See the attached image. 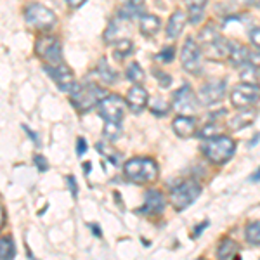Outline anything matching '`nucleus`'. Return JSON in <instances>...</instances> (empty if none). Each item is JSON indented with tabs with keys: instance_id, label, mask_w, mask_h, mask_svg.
<instances>
[{
	"instance_id": "1",
	"label": "nucleus",
	"mask_w": 260,
	"mask_h": 260,
	"mask_svg": "<svg viewBox=\"0 0 260 260\" xmlns=\"http://www.w3.org/2000/svg\"><path fill=\"white\" fill-rule=\"evenodd\" d=\"M70 99L73 103V106L78 111H89L94 106H98V103L103 98H106V90L101 89L95 83H87V85H78L75 83L73 89L70 92Z\"/></svg>"
},
{
	"instance_id": "2",
	"label": "nucleus",
	"mask_w": 260,
	"mask_h": 260,
	"mask_svg": "<svg viewBox=\"0 0 260 260\" xmlns=\"http://www.w3.org/2000/svg\"><path fill=\"white\" fill-rule=\"evenodd\" d=\"M203 153L212 163L215 165H224L228 163L233 154L236 153V142L228 136H215L210 137L203 144Z\"/></svg>"
},
{
	"instance_id": "3",
	"label": "nucleus",
	"mask_w": 260,
	"mask_h": 260,
	"mask_svg": "<svg viewBox=\"0 0 260 260\" xmlns=\"http://www.w3.org/2000/svg\"><path fill=\"white\" fill-rule=\"evenodd\" d=\"M123 174L136 184H148L158 177V165L151 158H132L125 163Z\"/></svg>"
},
{
	"instance_id": "4",
	"label": "nucleus",
	"mask_w": 260,
	"mask_h": 260,
	"mask_svg": "<svg viewBox=\"0 0 260 260\" xmlns=\"http://www.w3.org/2000/svg\"><path fill=\"white\" fill-rule=\"evenodd\" d=\"M201 44H203V50L207 54L208 59L212 61H222L224 57L229 56V42L222 39V35L217 31L215 26L208 24L200 33Z\"/></svg>"
},
{
	"instance_id": "5",
	"label": "nucleus",
	"mask_w": 260,
	"mask_h": 260,
	"mask_svg": "<svg viewBox=\"0 0 260 260\" xmlns=\"http://www.w3.org/2000/svg\"><path fill=\"white\" fill-rule=\"evenodd\" d=\"M201 194V186L196 180H186V182L175 186L170 191V203L175 210L182 212L187 207H191V203H194V200H198Z\"/></svg>"
},
{
	"instance_id": "6",
	"label": "nucleus",
	"mask_w": 260,
	"mask_h": 260,
	"mask_svg": "<svg viewBox=\"0 0 260 260\" xmlns=\"http://www.w3.org/2000/svg\"><path fill=\"white\" fill-rule=\"evenodd\" d=\"M24 19H26V23L31 28L40 31H47L50 28L56 26L57 23L56 14L50 9H47L45 6H42V4H31V6H28L26 11H24Z\"/></svg>"
},
{
	"instance_id": "7",
	"label": "nucleus",
	"mask_w": 260,
	"mask_h": 260,
	"mask_svg": "<svg viewBox=\"0 0 260 260\" xmlns=\"http://www.w3.org/2000/svg\"><path fill=\"white\" fill-rule=\"evenodd\" d=\"M98 113L106 123H121L125 113V101L118 95H106L98 103Z\"/></svg>"
},
{
	"instance_id": "8",
	"label": "nucleus",
	"mask_w": 260,
	"mask_h": 260,
	"mask_svg": "<svg viewBox=\"0 0 260 260\" xmlns=\"http://www.w3.org/2000/svg\"><path fill=\"white\" fill-rule=\"evenodd\" d=\"M180 62H182V68L191 75L201 71V49L192 37H187L180 49Z\"/></svg>"
},
{
	"instance_id": "9",
	"label": "nucleus",
	"mask_w": 260,
	"mask_h": 260,
	"mask_svg": "<svg viewBox=\"0 0 260 260\" xmlns=\"http://www.w3.org/2000/svg\"><path fill=\"white\" fill-rule=\"evenodd\" d=\"M260 98V87L255 83H246L243 82L240 85L234 87V90L231 92V101H233L234 108L238 110H246L251 104H255Z\"/></svg>"
},
{
	"instance_id": "10",
	"label": "nucleus",
	"mask_w": 260,
	"mask_h": 260,
	"mask_svg": "<svg viewBox=\"0 0 260 260\" xmlns=\"http://www.w3.org/2000/svg\"><path fill=\"white\" fill-rule=\"evenodd\" d=\"M37 54L44 59L47 64H57L62 61L61 54V44L56 37H42L37 40Z\"/></svg>"
},
{
	"instance_id": "11",
	"label": "nucleus",
	"mask_w": 260,
	"mask_h": 260,
	"mask_svg": "<svg viewBox=\"0 0 260 260\" xmlns=\"http://www.w3.org/2000/svg\"><path fill=\"white\" fill-rule=\"evenodd\" d=\"M225 87H228L225 80H210V82L203 83L198 92L200 103L205 104V106L220 103L225 95Z\"/></svg>"
},
{
	"instance_id": "12",
	"label": "nucleus",
	"mask_w": 260,
	"mask_h": 260,
	"mask_svg": "<svg viewBox=\"0 0 260 260\" xmlns=\"http://www.w3.org/2000/svg\"><path fill=\"white\" fill-rule=\"evenodd\" d=\"M47 71L52 77V80L57 83V87L62 92H70L75 85V78H73V71H71L64 62H57V64H49Z\"/></svg>"
},
{
	"instance_id": "13",
	"label": "nucleus",
	"mask_w": 260,
	"mask_h": 260,
	"mask_svg": "<svg viewBox=\"0 0 260 260\" xmlns=\"http://www.w3.org/2000/svg\"><path fill=\"white\" fill-rule=\"evenodd\" d=\"M174 108L180 115H192L196 111V98L189 85H184L174 94Z\"/></svg>"
},
{
	"instance_id": "14",
	"label": "nucleus",
	"mask_w": 260,
	"mask_h": 260,
	"mask_svg": "<svg viewBox=\"0 0 260 260\" xmlns=\"http://www.w3.org/2000/svg\"><path fill=\"white\" fill-rule=\"evenodd\" d=\"M163 208H165V198H163L161 192L149 189L146 192L144 198V205L141 208H137V213H148V215H156V213H161Z\"/></svg>"
},
{
	"instance_id": "15",
	"label": "nucleus",
	"mask_w": 260,
	"mask_h": 260,
	"mask_svg": "<svg viewBox=\"0 0 260 260\" xmlns=\"http://www.w3.org/2000/svg\"><path fill=\"white\" fill-rule=\"evenodd\" d=\"M146 104H148V92H146L144 87H141L139 83L130 87V90L127 94V106L130 108V111L139 115L146 108Z\"/></svg>"
},
{
	"instance_id": "16",
	"label": "nucleus",
	"mask_w": 260,
	"mask_h": 260,
	"mask_svg": "<svg viewBox=\"0 0 260 260\" xmlns=\"http://www.w3.org/2000/svg\"><path fill=\"white\" fill-rule=\"evenodd\" d=\"M172 128H174V132L177 134L179 137L187 139V137H191L192 134H194L196 121L194 118H191V116H187V115H179L177 118L172 121Z\"/></svg>"
},
{
	"instance_id": "17",
	"label": "nucleus",
	"mask_w": 260,
	"mask_h": 260,
	"mask_svg": "<svg viewBox=\"0 0 260 260\" xmlns=\"http://www.w3.org/2000/svg\"><path fill=\"white\" fill-rule=\"evenodd\" d=\"M184 26H186V14L182 11H175L170 16L169 23H167V35L170 39H177L180 33H182Z\"/></svg>"
},
{
	"instance_id": "18",
	"label": "nucleus",
	"mask_w": 260,
	"mask_h": 260,
	"mask_svg": "<svg viewBox=\"0 0 260 260\" xmlns=\"http://www.w3.org/2000/svg\"><path fill=\"white\" fill-rule=\"evenodd\" d=\"M161 26V21L158 16H153V14H144L141 16L139 19V30L144 37H154L158 33Z\"/></svg>"
},
{
	"instance_id": "19",
	"label": "nucleus",
	"mask_w": 260,
	"mask_h": 260,
	"mask_svg": "<svg viewBox=\"0 0 260 260\" xmlns=\"http://www.w3.org/2000/svg\"><path fill=\"white\" fill-rule=\"evenodd\" d=\"M229 61L233 66H243V64H248L250 59V50L245 45L240 44H229Z\"/></svg>"
},
{
	"instance_id": "20",
	"label": "nucleus",
	"mask_w": 260,
	"mask_h": 260,
	"mask_svg": "<svg viewBox=\"0 0 260 260\" xmlns=\"http://www.w3.org/2000/svg\"><path fill=\"white\" fill-rule=\"evenodd\" d=\"M187 4V18L191 24H198L205 16L207 0H186Z\"/></svg>"
},
{
	"instance_id": "21",
	"label": "nucleus",
	"mask_w": 260,
	"mask_h": 260,
	"mask_svg": "<svg viewBox=\"0 0 260 260\" xmlns=\"http://www.w3.org/2000/svg\"><path fill=\"white\" fill-rule=\"evenodd\" d=\"M238 250H240V246H238L236 241L231 240V238H224L219 245V250H217V257L219 258H233L238 255Z\"/></svg>"
},
{
	"instance_id": "22",
	"label": "nucleus",
	"mask_w": 260,
	"mask_h": 260,
	"mask_svg": "<svg viewBox=\"0 0 260 260\" xmlns=\"http://www.w3.org/2000/svg\"><path fill=\"white\" fill-rule=\"evenodd\" d=\"M95 73H98V77L103 80L104 83H115L116 78H118V75H116L115 70H111V66L108 64L106 59H101V62L98 64V70H95Z\"/></svg>"
},
{
	"instance_id": "23",
	"label": "nucleus",
	"mask_w": 260,
	"mask_h": 260,
	"mask_svg": "<svg viewBox=\"0 0 260 260\" xmlns=\"http://www.w3.org/2000/svg\"><path fill=\"white\" fill-rule=\"evenodd\" d=\"M253 116H255L253 111H243L241 115L234 116V118L229 121V127L233 130H240L243 127H246V125H250L251 121H253Z\"/></svg>"
},
{
	"instance_id": "24",
	"label": "nucleus",
	"mask_w": 260,
	"mask_h": 260,
	"mask_svg": "<svg viewBox=\"0 0 260 260\" xmlns=\"http://www.w3.org/2000/svg\"><path fill=\"white\" fill-rule=\"evenodd\" d=\"M245 238L250 245L260 246V222H251V224L246 225Z\"/></svg>"
},
{
	"instance_id": "25",
	"label": "nucleus",
	"mask_w": 260,
	"mask_h": 260,
	"mask_svg": "<svg viewBox=\"0 0 260 260\" xmlns=\"http://www.w3.org/2000/svg\"><path fill=\"white\" fill-rule=\"evenodd\" d=\"M132 49H134V45L128 39H120L115 45V56L118 57V59H125V57H128L130 54H132Z\"/></svg>"
},
{
	"instance_id": "26",
	"label": "nucleus",
	"mask_w": 260,
	"mask_h": 260,
	"mask_svg": "<svg viewBox=\"0 0 260 260\" xmlns=\"http://www.w3.org/2000/svg\"><path fill=\"white\" fill-rule=\"evenodd\" d=\"M125 75H127V80L134 83H141L144 80V71H142V68L137 62H130L127 70H125Z\"/></svg>"
},
{
	"instance_id": "27",
	"label": "nucleus",
	"mask_w": 260,
	"mask_h": 260,
	"mask_svg": "<svg viewBox=\"0 0 260 260\" xmlns=\"http://www.w3.org/2000/svg\"><path fill=\"white\" fill-rule=\"evenodd\" d=\"M16 248L11 238H0V258H12Z\"/></svg>"
},
{
	"instance_id": "28",
	"label": "nucleus",
	"mask_w": 260,
	"mask_h": 260,
	"mask_svg": "<svg viewBox=\"0 0 260 260\" xmlns=\"http://www.w3.org/2000/svg\"><path fill=\"white\" fill-rule=\"evenodd\" d=\"M141 6H136V4H128L127 7H123V9L120 11V18L121 19H134L137 18V16L141 14Z\"/></svg>"
},
{
	"instance_id": "29",
	"label": "nucleus",
	"mask_w": 260,
	"mask_h": 260,
	"mask_svg": "<svg viewBox=\"0 0 260 260\" xmlns=\"http://www.w3.org/2000/svg\"><path fill=\"white\" fill-rule=\"evenodd\" d=\"M241 78L246 83H253L255 80H257V68L248 62V66H246V68H243V71H241Z\"/></svg>"
},
{
	"instance_id": "30",
	"label": "nucleus",
	"mask_w": 260,
	"mask_h": 260,
	"mask_svg": "<svg viewBox=\"0 0 260 260\" xmlns=\"http://www.w3.org/2000/svg\"><path fill=\"white\" fill-rule=\"evenodd\" d=\"M104 134H106L108 139L116 141L120 137V134H121L120 125L118 123H106V125H104Z\"/></svg>"
},
{
	"instance_id": "31",
	"label": "nucleus",
	"mask_w": 260,
	"mask_h": 260,
	"mask_svg": "<svg viewBox=\"0 0 260 260\" xmlns=\"http://www.w3.org/2000/svg\"><path fill=\"white\" fill-rule=\"evenodd\" d=\"M154 75H156V77H160L158 78V82H160V85L161 87H169L170 83H172V78H170V75H167V73H163V71H154Z\"/></svg>"
},
{
	"instance_id": "32",
	"label": "nucleus",
	"mask_w": 260,
	"mask_h": 260,
	"mask_svg": "<svg viewBox=\"0 0 260 260\" xmlns=\"http://www.w3.org/2000/svg\"><path fill=\"white\" fill-rule=\"evenodd\" d=\"M250 42L255 45V47H260V28H255V30H251Z\"/></svg>"
},
{
	"instance_id": "33",
	"label": "nucleus",
	"mask_w": 260,
	"mask_h": 260,
	"mask_svg": "<svg viewBox=\"0 0 260 260\" xmlns=\"http://www.w3.org/2000/svg\"><path fill=\"white\" fill-rule=\"evenodd\" d=\"M260 49V47H258ZM250 64H253L255 68L260 66V50H255V52H250V59H248Z\"/></svg>"
},
{
	"instance_id": "34",
	"label": "nucleus",
	"mask_w": 260,
	"mask_h": 260,
	"mask_svg": "<svg viewBox=\"0 0 260 260\" xmlns=\"http://www.w3.org/2000/svg\"><path fill=\"white\" fill-rule=\"evenodd\" d=\"M172 57H174V49L172 47L165 49L161 54H158V59H161V61H172Z\"/></svg>"
},
{
	"instance_id": "35",
	"label": "nucleus",
	"mask_w": 260,
	"mask_h": 260,
	"mask_svg": "<svg viewBox=\"0 0 260 260\" xmlns=\"http://www.w3.org/2000/svg\"><path fill=\"white\" fill-rule=\"evenodd\" d=\"M83 2H85V0H66V4H68L70 7H73V9H78V7H82Z\"/></svg>"
},
{
	"instance_id": "36",
	"label": "nucleus",
	"mask_w": 260,
	"mask_h": 260,
	"mask_svg": "<svg viewBox=\"0 0 260 260\" xmlns=\"http://www.w3.org/2000/svg\"><path fill=\"white\" fill-rule=\"evenodd\" d=\"M208 224H210V222H208V220H205L203 224L198 225V228H196V233H194V238H198L200 234L203 233V229H205V228H208Z\"/></svg>"
},
{
	"instance_id": "37",
	"label": "nucleus",
	"mask_w": 260,
	"mask_h": 260,
	"mask_svg": "<svg viewBox=\"0 0 260 260\" xmlns=\"http://www.w3.org/2000/svg\"><path fill=\"white\" fill-rule=\"evenodd\" d=\"M238 4H243V6H251V4H255L257 0H236Z\"/></svg>"
},
{
	"instance_id": "38",
	"label": "nucleus",
	"mask_w": 260,
	"mask_h": 260,
	"mask_svg": "<svg viewBox=\"0 0 260 260\" xmlns=\"http://www.w3.org/2000/svg\"><path fill=\"white\" fill-rule=\"evenodd\" d=\"M251 180H253V182H257V180H260V169L253 174V177H251Z\"/></svg>"
},
{
	"instance_id": "39",
	"label": "nucleus",
	"mask_w": 260,
	"mask_h": 260,
	"mask_svg": "<svg viewBox=\"0 0 260 260\" xmlns=\"http://www.w3.org/2000/svg\"><path fill=\"white\" fill-rule=\"evenodd\" d=\"M4 220H6V217H4V210L0 208V228L4 225Z\"/></svg>"
},
{
	"instance_id": "40",
	"label": "nucleus",
	"mask_w": 260,
	"mask_h": 260,
	"mask_svg": "<svg viewBox=\"0 0 260 260\" xmlns=\"http://www.w3.org/2000/svg\"><path fill=\"white\" fill-rule=\"evenodd\" d=\"M128 4H136V6H141L142 2H144V0H127Z\"/></svg>"
}]
</instances>
